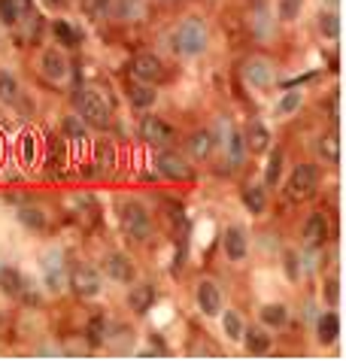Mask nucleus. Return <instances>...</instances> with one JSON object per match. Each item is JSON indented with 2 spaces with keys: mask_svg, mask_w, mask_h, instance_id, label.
<instances>
[{
  "mask_svg": "<svg viewBox=\"0 0 346 361\" xmlns=\"http://www.w3.org/2000/svg\"><path fill=\"white\" fill-rule=\"evenodd\" d=\"M280 173H282V152H271V161H267V170H264V182L267 186H277L280 182Z\"/></svg>",
  "mask_w": 346,
  "mask_h": 361,
  "instance_id": "27",
  "label": "nucleus"
},
{
  "mask_svg": "<svg viewBox=\"0 0 346 361\" xmlns=\"http://www.w3.org/2000/svg\"><path fill=\"white\" fill-rule=\"evenodd\" d=\"M34 158V137H25V161Z\"/></svg>",
  "mask_w": 346,
  "mask_h": 361,
  "instance_id": "41",
  "label": "nucleus"
},
{
  "mask_svg": "<svg viewBox=\"0 0 346 361\" xmlns=\"http://www.w3.org/2000/svg\"><path fill=\"white\" fill-rule=\"evenodd\" d=\"M240 155H243V140H240V137H231V158H234V164L240 161Z\"/></svg>",
  "mask_w": 346,
  "mask_h": 361,
  "instance_id": "39",
  "label": "nucleus"
},
{
  "mask_svg": "<svg viewBox=\"0 0 346 361\" xmlns=\"http://www.w3.org/2000/svg\"><path fill=\"white\" fill-rule=\"evenodd\" d=\"M0 292L12 295V297L22 295V292H25V279H22V273L12 271V267H0Z\"/></svg>",
  "mask_w": 346,
  "mask_h": 361,
  "instance_id": "17",
  "label": "nucleus"
},
{
  "mask_svg": "<svg viewBox=\"0 0 346 361\" xmlns=\"http://www.w3.org/2000/svg\"><path fill=\"white\" fill-rule=\"evenodd\" d=\"M286 264H288V276H292V279H298V258H295L292 252L286 255Z\"/></svg>",
  "mask_w": 346,
  "mask_h": 361,
  "instance_id": "40",
  "label": "nucleus"
},
{
  "mask_svg": "<svg viewBox=\"0 0 346 361\" xmlns=\"http://www.w3.org/2000/svg\"><path fill=\"white\" fill-rule=\"evenodd\" d=\"M107 3H110V0H91V6H95V10H107Z\"/></svg>",
  "mask_w": 346,
  "mask_h": 361,
  "instance_id": "43",
  "label": "nucleus"
},
{
  "mask_svg": "<svg viewBox=\"0 0 346 361\" xmlns=\"http://www.w3.org/2000/svg\"><path fill=\"white\" fill-rule=\"evenodd\" d=\"M298 106H301V91H288V95L277 103V116H288V112H295Z\"/></svg>",
  "mask_w": 346,
  "mask_h": 361,
  "instance_id": "33",
  "label": "nucleus"
},
{
  "mask_svg": "<svg viewBox=\"0 0 346 361\" xmlns=\"http://www.w3.org/2000/svg\"><path fill=\"white\" fill-rule=\"evenodd\" d=\"M119 219H122V228L128 231L134 240H149L152 219H149V212L143 210V203L122 201V203H119Z\"/></svg>",
  "mask_w": 346,
  "mask_h": 361,
  "instance_id": "2",
  "label": "nucleus"
},
{
  "mask_svg": "<svg viewBox=\"0 0 346 361\" xmlns=\"http://www.w3.org/2000/svg\"><path fill=\"white\" fill-rule=\"evenodd\" d=\"M0 18H3V25H16V21H18L16 0H0Z\"/></svg>",
  "mask_w": 346,
  "mask_h": 361,
  "instance_id": "35",
  "label": "nucleus"
},
{
  "mask_svg": "<svg viewBox=\"0 0 346 361\" xmlns=\"http://www.w3.org/2000/svg\"><path fill=\"white\" fill-rule=\"evenodd\" d=\"M222 328H225V334H228L231 340H240V337H243V322H240V316L231 313V310L222 316Z\"/></svg>",
  "mask_w": 346,
  "mask_h": 361,
  "instance_id": "29",
  "label": "nucleus"
},
{
  "mask_svg": "<svg viewBox=\"0 0 346 361\" xmlns=\"http://www.w3.org/2000/svg\"><path fill=\"white\" fill-rule=\"evenodd\" d=\"M131 73L137 76L140 82H158L164 76V64H161L158 55H137L131 61Z\"/></svg>",
  "mask_w": 346,
  "mask_h": 361,
  "instance_id": "5",
  "label": "nucleus"
},
{
  "mask_svg": "<svg viewBox=\"0 0 346 361\" xmlns=\"http://www.w3.org/2000/svg\"><path fill=\"white\" fill-rule=\"evenodd\" d=\"M267 349H271L267 331H261V328L246 331V352H249V356H261V352H267Z\"/></svg>",
  "mask_w": 346,
  "mask_h": 361,
  "instance_id": "21",
  "label": "nucleus"
},
{
  "mask_svg": "<svg viewBox=\"0 0 346 361\" xmlns=\"http://www.w3.org/2000/svg\"><path fill=\"white\" fill-rule=\"evenodd\" d=\"M76 106H79L82 122H88V125H95V127H107L110 106H107V101H103L95 88H82L79 95H76Z\"/></svg>",
  "mask_w": 346,
  "mask_h": 361,
  "instance_id": "3",
  "label": "nucleus"
},
{
  "mask_svg": "<svg viewBox=\"0 0 346 361\" xmlns=\"http://www.w3.org/2000/svg\"><path fill=\"white\" fill-rule=\"evenodd\" d=\"M46 6H52V10H64V6H70V0H46Z\"/></svg>",
  "mask_w": 346,
  "mask_h": 361,
  "instance_id": "42",
  "label": "nucleus"
},
{
  "mask_svg": "<svg viewBox=\"0 0 346 361\" xmlns=\"http://www.w3.org/2000/svg\"><path fill=\"white\" fill-rule=\"evenodd\" d=\"M286 319H288V313H286V307H282V303H267V307L261 310V322L271 325V328H282V325H286Z\"/></svg>",
  "mask_w": 346,
  "mask_h": 361,
  "instance_id": "23",
  "label": "nucleus"
},
{
  "mask_svg": "<svg viewBox=\"0 0 346 361\" xmlns=\"http://www.w3.org/2000/svg\"><path fill=\"white\" fill-rule=\"evenodd\" d=\"M64 134L70 140H73V143H86L88 140V131H86V122H82V119H76V116H67L64 119Z\"/></svg>",
  "mask_w": 346,
  "mask_h": 361,
  "instance_id": "24",
  "label": "nucleus"
},
{
  "mask_svg": "<svg viewBox=\"0 0 346 361\" xmlns=\"http://www.w3.org/2000/svg\"><path fill=\"white\" fill-rule=\"evenodd\" d=\"M301 6H304V0H280V18L282 21L298 18L301 16Z\"/></svg>",
  "mask_w": 346,
  "mask_h": 361,
  "instance_id": "34",
  "label": "nucleus"
},
{
  "mask_svg": "<svg viewBox=\"0 0 346 361\" xmlns=\"http://www.w3.org/2000/svg\"><path fill=\"white\" fill-rule=\"evenodd\" d=\"M173 49L180 55H201L207 49V25L201 18H186L173 31Z\"/></svg>",
  "mask_w": 346,
  "mask_h": 361,
  "instance_id": "1",
  "label": "nucleus"
},
{
  "mask_svg": "<svg viewBox=\"0 0 346 361\" xmlns=\"http://www.w3.org/2000/svg\"><path fill=\"white\" fill-rule=\"evenodd\" d=\"M128 97L134 106H140V110H146V106L155 103V88L149 82H131L128 85Z\"/></svg>",
  "mask_w": 346,
  "mask_h": 361,
  "instance_id": "18",
  "label": "nucleus"
},
{
  "mask_svg": "<svg viewBox=\"0 0 346 361\" xmlns=\"http://www.w3.org/2000/svg\"><path fill=\"white\" fill-rule=\"evenodd\" d=\"M243 203H246V207H249L252 212H256V216H258V212H264V191L256 188V186H249V188L243 191Z\"/></svg>",
  "mask_w": 346,
  "mask_h": 361,
  "instance_id": "28",
  "label": "nucleus"
},
{
  "mask_svg": "<svg viewBox=\"0 0 346 361\" xmlns=\"http://www.w3.org/2000/svg\"><path fill=\"white\" fill-rule=\"evenodd\" d=\"M325 240H328V222H325L322 212H313V216L307 219V225H304V243H307L310 249H316Z\"/></svg>",
  "mask_w": 346,
  "mask_h": 361,
  "instance_id": "12",
  "label": "nucleus"
},
{
  "mask_svg": "<svg viewBox=\"0 0 346 361\" xmlns=\"http://www.w3.org/2000/svg\"><path fill=\"white\" fill-rule=\"evenodd\" d=\"M337 334H341V322H337V316L325 313L319 319V340H322V343H334Z\"/></svg>",
  "mask_w": 346,
  "mask_h": 361,
  "instance_id": "22",
  "label": "nucleus"
},
{
  "mask_svg": "<svg viewBox=\"0 0 346 361\" xmlns=\"http://www.w3.org/2000/svg\"><path fill=\"white\" fill-rule=\"evenodd\" d=\"M158 170L167 176V179H188V176H192V167H188L186 158H180L176 152H161L158 155Z\"/></svg>",
  "mask_w": 346,
  "mask_h": 361,
  "instance_id": "11",
  "label": "nucleus"
},
{
  "mask_svg": "<svg viewBox=\"0 0 346 361\" xmlns=\"http://www.w3.org/2000/svg\"><path fill=\"white\" fill-rule=\"evenodd\" d=\"M243 76L249 85H256V88H267V85L273 82V64L267 58H249L243 64Z\"/></svg>",
  "mask_w": 346,
  "mask_h": 361,
  "instance_id": "8",
  "label": "nucleus"
},
{
  "mask_svg": "<svg viewBox=\"0 0 346 361\" xmlns=\"http://www.w3.org/2000/svg\"><path fill=\"white\" fill-rule=\"evenodd\" d=\"M337 297H341V286H337V279H328L325 282V301L337 303Z\"/></svg>",
  "mask_w": 346,
  "mask_h": 361,
  "instance_id": "37",
  "label": "nucleus"
},
{
  "mask_svg": "<svg viewBox=\"0 0 346 361\" xmlns=\"http://www.w3.org/2000/svg\"><path fill=\"white\" fill-rule=\"evenodd\" d=\"M0 97H3V101H16L18 97V85L6 70H0Z\"/></svg>",
  "mask_w": 346,
  "mask_h": 361,
  "instance_id": "32",
  "label": "nucleus"
},
{
  "mask_svg": "<svg viewBox=\"0 0 346 361\" xmlns=\"http://www.w3.org/2000/svg\"><path fill=\"white\" fill-rule=\"evenodd\" d=\"M40 67H43L46 79H52V82H61L67 76V61H64V55H61L58 49H49V52H43Z\"/></svg>",
  "mask_w": 346,
  "mask_h": 361,
  "instance_id": "14",
  "label": "nucleus"
},
{
  "mask_svg": "<svg viewBox=\"0 0 346 361\" xmlns=\"http://www.w3.org/2000/svg\"><path fill=\"white\" fill-rule=\"evenodd\" d=\"M18 219H22L25 228H34V231H40L46 225V216H43V210L40 207H22L18 210Z\"/></svg>",
  "mask_w": 346,
  "mask_h": 361,
  "instance_id": "25",
  "label": "nucleus"
},
{
  "mask_svg": "<svg viewBox=\"0 0 346 361\" xmlns=\"http://www.w3.org/2000/svg\"><path fill=\"white\" fill-rule=\"evenodd\" d=\"M246 146H249L252 152H267V146H271V134H267V127L252 122L249 127H246Z\"/></svg>",
  "mask_w": 346,
  "mask_h": 361,
  "instance_id": "16",
  "label": "nucleus"
},
{
  "mask_svg": "<svg viewBox=\"0 0 346 361\" xmlns=\"http://www.w3.org/2000/svg\"><path fill=\"white\" fill-rule=\"evenodd\" d=\"M225 255H228L231 261H240L246 255V237L240 228H228L225 231Z\"/></svg>",
  "mask_w": 346,
  "mask_h": 361,
  "instance_id": "15",
  "label": "nucleus"
},
{
  "mask_svg": "<svg viewBox=\"0 0 346 361\" xmlns=\"http://www.w3.org/2000/svg\"><path fill=\"white\" fill-rule=\"evenodd\" d=\"M319 152H322V158L328 161V164H337V161H341V143H337L334 134L319 140Z\"/></svg>",
  "mask_w": 346,
  "mask_h": 361,
  "instance_id": "26",
  "label": "nucleus"
},
{
  "mask_svg": "<svg viewBox=\"0 0 346 361\" xmlns=\"http://www.w3.org/2000/svg\"><path fill=\"white\" fill-rule=\"evenodd\" d=\"M188 152H192L197 161L210 158V152H213V134H207V131L192 134V137H188Z\"/></svg>",
  "mask_w": 346,
  "mask_h": 361,
  "instance_id": "19",
  "label": "nucleus"
},
{
  "mask_svg": "<svg viewBox=\"0 0 346 361\" xmlns=\"http://www.w3.org/2000/svg\"><path fill=\"white\" fill-rule=\"evenodd\" d=\"M97 167L107 170V173H110L112 167H116V149H112L110 143H101V146H97Z\"/></svg>",
  "mask_w": 346,
  "mask_h": 361,
  "instance_id": "31",
  "label": "nucleus"
},
{
  "mask_svg": "<svg viewBox=\"0 0 346 361\" xmlns=\"http://www.w3.org/2000/svg\"><path fill=\"white\" fill-rule=\"evenodd\" d=\"M70 288L79 297H95L101 292V276H97V271H91V267H76L70 273Z\"/></svg>",
  "mask_w": 346,
  "mask_h": 361,
  "instance_id": "7",
  "label": "nucleus"
},
{
  "mask_svg": "<svg viewBox=\"0 0 346 361\" xmlns=\"http://www.w3.org/2000/svg\"><path fill=\"white\" fill-rule=\"evenodd\" d=\"M155 288L152 286H134L131 288V295H128V307H131V313H137V316H143V313H149L152 310V303H155Z\"/></svg>",
  "mask_w": 346,
  "mask_h": 361,
  "instance_id": "13",
  "label": "nucleus"
},
{
  "mask_svg": "<svg viewBox=\"0 0 346 361\" xmlns=\"http://www.w3.org/2000/svg\"><path fill=\"white\" fill-rule=\"evenodd\" d=\"M119 16H122V18L140 16V3H137V0H122V10H119Z\"/></svg>",
  "mask_w": 346,
  "mask_h": 361,
  "instance_id": "38",
  "label": "nucleus"
},
{
  "mask_svg": "<svg viewBox=\"0 0 346 361\" xmlns=\"http://www.w3.org/2000/svg\"><path fill=\"white\" fill-rule=\"evenodd\" d=\"M319 31L325 34V37H337V34H341V18L331 16V12L328 16H322L319 18Z\"/></svg>",
  "mask_w": 346,
  "mask_h": 361,
  "instance_id": "36",
  "label": "nucleus"
},
{
  "mask_svg": "<svg viewBox=\"0 0 346 361\" xmlns=\"http://www.w3.org/2000/svg\"><path fill=\"white\" fill-rule=\"evenodd\" d=\"M140 137H143L146 143H152V146H167L173 140V127L164 125L155 116H146L143 122H140Z\"/></svg>",
  "mask_w": 346,
  "mask_h": 361,
  "instance_id": "6",
  "label": "nucleus"
},
{
  "mask_svg": "<svg viewBox=\"0 0 346 361\" xmlns=\"http://www.w3.org/2000/svg\"><path fill=\"white\" fill-rule=\"evenodd\" d=\"M103 271H107V276H112L116 282H131L134 273H137L134 271V261L122 252H110L107 258H103Z\"/></svg>",
  "mask_w": 346,
  "mask_h": 361,
  "instance_id": "10",
  "label": "nucleus"
},
{
  "mask_svg": "<svg viewBox=\"0 0 346 361\" xmlns=\"http://www.w3.org/2000/svg\"><path fill=\"white\" fill-rule=\"evenodd\" d=\"M86 337H88V346H91V349H97V346H103V343H107V319H103V316H95V319H91V322H88V328H86Z\"/></svg>",
  "mask_w": 346,
  "mask_h": 361,
  "instance_id": "20",
  "label": "nucleus"
},
{
  "mask_svg": "<svg viewBox=\"0 0 346 361\" xmlns=\"http://www.w3.org/2000/svg\"><path fill=\"white\" fill-rule=\"evenodd\" d=\"M197 307L203 310V316L222 313V292H219L216 282H210V279L197 282Z\"/></svg>",
  "mask_w": 346,
  "mask_h": 361,
  "instance_id": "9",
  "label": "nucleus"
},
{
  "mask_svg": "<svg viewBox=\"0 0 346 361\" xmlns=\"http://www.w3.org/2000/svg\"><path fill=\"white\" fill-rule=\"evenodd\" d=\"M316 188H319V170L313 164H298L292 173V179H288V195L295 197V201H307V197L316 195Z\"/></svg>",
  "mask_w": 346,
  "mask_h": 361,
  "instance_id": "4",
  "label": "nucleus"
},
{
  "mask_svg": "<svg viewBox=\"0 0 346 361\" xmlns=\"http://www.w3.org/2000/svg\"><path fill=\"white\" fill-rule=\"evenodd\" d=\"M55 37H58L61 46H76V42H79V34H76L67 21H55Z\"/></svg>",
  "mask_w": 346,
  "mask_h": 361,
  "instance_id": "30",
  "label": "nucleus"
}]
</instances>
